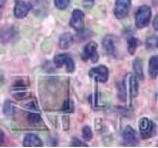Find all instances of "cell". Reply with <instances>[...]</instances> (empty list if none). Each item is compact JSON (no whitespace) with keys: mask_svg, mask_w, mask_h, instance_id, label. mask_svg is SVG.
<instances>
[{"mask_svg":"<svg viewBox=\"0 0 158 148\" xmlns=\"http://www.w3.org/2000/svg\"><path fill=\"white\" fill-rule=\"evenodd\" d=\"M123 91H125V95L127 96V93L130 96L131 100L135 98L138 94V82L136 77L131 73H128L125 77V81H123Z\"/></svg>","mask_w":158,"mask_h":148,"instance_id":"obj_1","label":"cell"},{"mask_svg":"<svg viewBox=\"0 0 158 148\" xmlns=\"http://www.w3.org/2000/svg\"><path fill=\"white\" fill-rule=\"evenodd\" d=\"M151 18V9L143 5V6L139 7L135 14V25L138 29H142L146 27L150 22Z\"/></svg>","mask_w":158,"mask_h":148,"instance_id":"obj_2","label":"cell"},{"mask_svg":"<svg viewBox=\"0 0 158 148\" xmlns=\"http://www.w3.org/2000/svg\"><path fill=\"white\" fill-rule=\"evenodd\" d=\"M97 43L95 42H89L85 47H84L82 52V59L83 60H90L92 62H97L99 59V54L97 51Z\"/></svg>","mask_w":158,"mask_h":148,"instance_id":"obj_3","label":"cell"},{"mask_svg":"<svg viewBox=\"0 0 158 148\" xmlns=\"http://www.w3.org/2000/svg\"><path fill=\"white\" fill-rule=\"evenodd\" d=\"M131 5V0H116L115 10H114L115 16L118 19H123L127 17L128 12H130Z\"/></svg>","mask_w":158,"mask_h":148,"instance_id":"obj_4","label":"cell"},{"mask_svg":"<svg viewBox=\"0 0 158 148\" xmlns=\"http://www.w3.org/2000/svg\"><path fill=\"white\" fill-rule=\"evenodd\" d=\"M53 62L56 64V67H61L63 65L66 66L67 72H72L74 70V61L71 58L70 56H68L66 53H60L54 57Z\"/></svg>","mask_w":158,"mask_h":148,"instance_id":"obj_5","label":"cell"},{"mask_svg":"<svg viewBox=\"0 0 158 148\" xmlns=\"http://www.w3.org/2000/svg\"><path fill=\"white\" fill-rule=\"evenodd\" d=\"M89 75L92 78L98 80L99 82L105 83L108 81V78H109V70L106 66L100 65V66L92 68L91 70L89 71Z\"/></svg>","mask_w":158,"mask_h":148,"instance_id":"obj_6","label":"cell"},{"mask_svg":"<svg viewBox=\"0 0 158 148\" xmlns=\"http://www.w3.org/2000/svg\"><path fill=\"white\" fill-rule=\"evenodd\" d=\"M123 141L126 145L128 146H135L138 144V138L136 135V132L133 130L131 126L127 125L123 131Z\"/></svg>","mask_w":158,"mask_h":148,"instance_id":"obj_7","label":"cell"},{"mask_svg":"<svg viewBox=\"0 0 158 148\" xmlns=\"http://www.w3.org/2000/svg\"><path fill=\"white\" fill-rule=\"evenodd\" d=\"M70 26L76 30V31L80 32L83 30L84 26V13L79 9H74L72 12V16L70 20Z\"/></svg>","mask_w":158,"mask_h":148,"instance_id":"obj_8","label":"cell"},{"mask_svg":"<svg viewBox=\"0 0 158 148\" xmlns=\"http://www.w3.org/2000/svg\"><path fill=\"white\" fill-rule=\"evenodd\" d=\"M138 128L142 137H149L153 130V122L147 117H141L138 121Z\"/></svg>","mask_w":158,"mask_h":148,"instance_id":"obj_9","label":"cell"},{"mask_svg":"<svg viewBox=\"0 0 158 148\" xmlns=\"http://www.w3.org/2000/svg\"><path fill=\"white\" fill-rule=\"evenodd\" d=\"M31 10V5L27 2H24V1H17L15 3V6H14V15L16 16L17 18L21 19L26 17L28 13L30 12Z\"/></svg>","mask_w":158,"mask_h":148,"instance_id":"obj_10","label":"cell"},{"mask_svg":"<svg viewBox=\"0 0 158 148\" xmlns=\"http://www.w3.org/2000/svg\"><path fill=\"white\" fill-rule=\"evenodd\" d=\"M103 47L105 48L106 52L109 56H116V46H115V39H114V36L112 35H108L103 39Z\"/></svg>","mask_w":158,"mask_h":148,"instance_id":"obj_11","label":"cell"},{"mask_svg":"<svg viewBox=\"0 0 158 148\" xmlns=\"http://www.w3.org/2000/svg\"><path fill=\"white\" fill-rule=\"evenodd\" d=\"M23 146L25 147H42L43 141L36 134H28L23 140Z\"/></svg>","mask_w":158,"mask_h":148,"instance_id":"obj_12","label":"cell"},{"mask_svg":"<svg viewBox=\"0 0 158 148\" xmlns=\"http://www.w3.org/2000/svg\"><path fill=\"white\" fill-rule=\"evenodd\" d=\"M74 39L72 37L71 34L69 33H65V34H62L60 37H59L58 39V46L60 48L62 49H66L68 47H70L73 43Z\"/></svg>","mask_w":158,"mask_h":148,"instance_id":"obj_13","label":"cell"},{"mask_svg":"<svg viewBox=\"0 0 158 148\" xmlns=\"http://www.w3.org/2000/svg\"><path fill=\"white\" fill-rule=\"evenodd\" d=\"M27 121L32 126H40V125H43L41 116L36 113H29L27 115Z\"/></svg>","mask_w":158,"mask_h":148,"instance_id":"obj_14","label":"cell"},{"mask_svg":"<svg viewBox=\"0 0 158 148\" xmlns=\"http://www.w3.org/2000/svg\"><path fill=\"white\" fill-rule=\"evenodd\" d=\"M149 75L153 78L158 76V56H154L149 60Z\"/></svg>","mask_w":158,"mask_h":148,"instance_id":"obj_15","label":"cell"},{"mask_svg":"<svg viewBox=\"0 0 158 148\" xmlns=\"http://www.w3.org/2000/svg\"><path fill=\"white\" fill-rule=\"evenodd\" d=\"M133 70H135V75L138 78L143 79V64L140 58L137 57L135 59V61H133Z\"/></svg>","mask_w":158,"mask_h":148,"instance_id":"obj_16","label":"cell"},{"mask_svg":"<svg viewBox=\"0 0 158 148\" xmlns=\"http://www.w3.org/2000/svg\"><path fill=\"white\" fill-rule=\"evenodd\" d=\"M138 46V39L136 38H131L127 42V51L131 54H135Z\"/></svg>","mask_w":158,"mask_h":148,"instance_id":"obj_17","label":"cell"},{"mask_svg":"<svg viewBox=\"0 0 158 148\" xmlns=\"http://www.w3.org/2000/svg\"><path fill=\"white\" fill-rule=\"evenodd\" d=\"M62 111L66 113H72L74 111L73 101L70 100V99H67L66 101H64L62 105Z\"/></svg>","mask_w":158,"mask_h":148,"instance_id":"obj_18","label":"cell"},{"mask_svg":"<svg viewBox=\"0 0 158 148\" xmlns=\"http://www.w3.org/2000/svg\"><path fill=\"white\" fill-rule=\"evenodd\" d=\"M70 0H54V5L59 10H64L68 7Z\"/></svg>","mask_w":158,"mask_h":148,"instance_id":"obj_19","label":"cell"},{"mask_svg":"<svg viewBox=\"0 0 158 148\" xmlns=\"http://www.w3.org/2000/svg\"><path fill=\"white\" fill-rule=\"evenodd\" d=\"M92 130L89 126H84L82 130V136L86 141H89L92 139Z\"/></svg>","mask_w":158,"mask_h":148,"instance_id":"obj_20","label":"cell"},{"mask_svg":"<svg viewBox=\"0 0 158 148\" xmlns=\"http://www.w3.org/2000/svg\"><path fill=\"white\" fill-rule=\"evenodd\" d=\"M23 106H25L26 108H28L29 110H31V111H35V112H39V108H38V106H37V103L35 102V101H30V102H28V103H26L25 105H23Z\"/></svg>","mask_w":158,"mask_h":148,"instance_id":"obj_21","label":"cell"},{"mask_svg":"<svg viewBox=\"0 0 158 148\" xmlns=\"http://www.w3.org/2000/svg\"><path fill=\"white\" fill-rule=\"evenodd\" d=\"M29 97H31V94L28 92H21V93L14 94V98L17 99V100H23V99H27Z\"/></svg>","mask_w":158,"mask_h":148,"instance_id":"obj_22","label":"cell"},{"mask_svg":"<svg viewBox=\"0 0 158 148\" xmlns=\"http://www.w3.org/2000/svg\"><path fill=\"white\" fill-rule=\"evenodd\" d=\"M3 111H4V113L6 116H10L12 113V104L11 102H6L4 105V108H3Z\"/></svg>","mask_w":158,"mask_h":148,"instance_id":"obj_23","label":"cell"},{"mask_svg":"<svg viewBox=\"0 0 158 148\" xmlns=\"http://www.w3.org/2000/svg\"><path fill=\"white\" fill-rule=\"evenodd\" d=\"M70 118L68 116H63L62 117V127L64 130H69V125H70Z\"/></svg>","mask_w":158,"mask_h":148,"instance_id":"obj_24","label":"cell"},{"mask_svg":"<svg viewBox=\"0 0 158 148\" xmlns=\"http://www.w3.org/2000/svg\"><path fill=\"white\" fill-rule=\"evenodd\" d=\"M70 145L71 146H76V147H87L88 146L87 144H85L84 142L80 141L79 139H77V138H75V137H74L73 139H72Z\"/></svg>","mask_w":158,"mask_h":148,"instance_id":"obj_25","label":"cell"},{"mask_svg":"<svg viewBox=\"0 0 158 148\" xmlns=\"http://www.w3.org/2000/svg\"><path fill=\"white\" fill-rule=\"evenodd\" d=\"M83 1V5L85 8H90L94 5V2H95V0H82Z\"/></svg>","mask_w":158,"mask_h":148,"instance_id":"obj_26","label":"cell"},{"mask_svg":"<svg viewBox=\"0 0 158 148\" xmlns=\"http://www.w3.org/2000/svg\"><path fill=\"white\" fill-rule=\"evenodd\" d=\"M153 28H154L155 31L158 32V15H156V17L154 18V21H153Z\"/></svg>","mask_w":158,"mask_h":148,"instance_id":"obj_27","label":"cell"},{"mask_svg":"<svg viewBox=\"0 0 158 148\" xmlns=\"http://www.w3.org/2000/svg\"><path fill=\"white\" fill-rule=\"evenodd\" d=\"M4 3H5V0H1V7L4 5Z\"/></svg>","mask_w":158,"mask_h":148,"instance_id":"obj_28","label":"cell"},{"mask_svg":"<svg viewBox=\"0 0 158 148\" xmlns=\"http://www.w3.org/2000/svg\"><path fill=\"white\" fill-rule=\"evenodd\" d=\"M156 47H158V38L156 39Z\"/></svg>","mask_w":158,"mask_h":148,"instance_id":"obj_29","label":"cell"}]
</instances>
